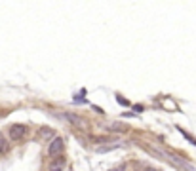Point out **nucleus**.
<instances>
[{"label":"nucleus","instance_id":"f257e3e1","mask_svg":"<svg viewBox=\"0 0 196 171\" xmlns=\"http://www.w3.org/2000/svg\"><path fill=\"white\" fill-rule=\"evenodd\" d=\"M8 133H10V139L12 141H19L27 135V127L23 126V124H14V126H10Z\"/></svg>","mask_w":196,"mask_h":171},{"label":"nucleus","instance_id":"f03ea898","mask_svg":"<svg viewBox=\"0 0 196 171\" xmlns=\"http://www.w3.org/2000/svg\"><path fill=\"white\" fill-rule=\"evenodd\" d=\"M63 148H65V141L61 139V137H55V139L50 143V146H48V154H50V156H59V154L63 152Z\"/></svg>","mask_w":196,"mask_h":171},{"label":"nucleus","instance_id":"7ed1b4c3","mask_svg":"<svg viewBox=\"0 0 196 171\" xmlns=\"http://www.w3.org/2000/svg\"><path fill=\"white\" fill-rule=\"evenodd\" d=\"M65 169V158L63 156H57L53 162L50 163V169L48 171H63Z\"/></svg>","mask_w":196,"mask_h":171},{"label":"nucleus","instance_id":"20e7f679","mask_svg":"<svg viewBox=\"0 0 196 171\" xmlns=\"http://www.w3.org/2000/svg\"><path fill=\"white\" fill-rule=\"evenodd\" d=\"M118 146H120L118 143H114V144H105V146H97V148H95V152H97V154H105V152H109V150L118 148Z\"/></svg>","mask_w":196,"mask_h":171},{"label":"nucleus","instance_id":"39448f33","mask_svg":"<svg viewBox=\"0 0 196 171\" xmlns=\"http://www.w3.org/2000/svg\"><path fill=\"white\" fill-rule=\"evenodd\" d=\"M63 116L67 118V120L71 122V124H74V126H78V127H80V126H84V122L80 120V118H76V116H74V114H71V112H65Z\"/></svg>","mask_w":196,"mask_h":171},{"label":"nucleus","instance_id":"423d86ee","mask_svg":"<svg viewBox=\"0 0 196 171\" xmlns=\"http://www.w3.org/2000/svg\"><path fill=\"white\" fill-rule=\"evenodd\" d=\"M8 150H10V143H8V139L0 133V154H6Z\"/></svg>","mask_w":196,"mask_h":171},{"label":"nucleus","instance_id":"0eeeda50","mask_svg":"<svg viewBox=\"0 0 196 171\" xmlns=\"http://www.w3.org/2000/svg\"><path fill=\"white\" fill-rule=\"evenodd\" d=\"M40 135L42 137H51V135H53V129H51V127H42Z\"/></svg>","mask_w":196,"mask_h":171},{"label":"nucleus","instance_id":"6e6552de","mask_svg":"<svg viewBox=\"0 0 196 171\" xmlns=\"http://www.w3.org/2000/svg\"><path fill=\"white\" fill-rule=\"evenodd\" d=\"M109 129H128L126 126H122V124H110Z\"/></svg>","mask_w":196,"mask_h":171},{"label":"nucleus","instance_id":"1a4fd4ad","mask_svg":"<svg viewBox=\"0 0 196 171\" xmlns=\"http://www.w3.org/2000/svg\"><path fill=\"white\" fill-rule=\"evenodd\" d=\"M109 171H126V166H120V167H112V169Z\"/></svg>","mask_w":196,"mask_h":171},{"label":"nucleus","instance_id":"9d476101","mask_svg":"<svg viewBox=\"0 0 196 171\" xmlns=\"http://www.w3.org/2000/svg\"><path fill=\"white\" fill-rule=\"evenodd\" d=\"M143 171H156V167H145Z\"/></svg>","mask_w":196,"mask_h":171}]
</instances>
